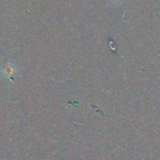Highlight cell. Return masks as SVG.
<instances>
[{
  "instance_id": "obj_1",
  "label": "cell",
  "mask_w": 160,
  "mask_h": 160,
  "mask_svg": "<svg viewBox=\"0 0 160 160\" xmlns=\"http://www.w3.org/2000/svg\"><path fill=\"white\" fill-rule=\"evenodd\" d=\"M113 4H118V3H121L122 0H111Z\"/></svg>"
}]
</instances>
